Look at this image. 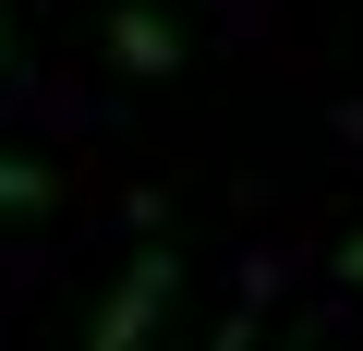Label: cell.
<instances>
[{"mask_svg":"<svg viewBox=\"0 0 363 351\" xmlns=\"http://www.w3.org/2000/svg\"><path fill=\"white\" fill-rule=\"evenodd\" d=\"M169 291H182V255H169V243L121 255V279H109V303H97L85 351H145V339H157V315H169Z\"/></svg>","mask_w":363,"mask_h":351,"instance_id":"obj_1","label":"cell"},{"mask_svg":"<svg viewBox=\"0 0 363 351\" xmlns=\"http://www.w3.org/2000/svg\"><path fill=\"white\" fill-rule=\"evenodd\" d=\"M109 61L121 73H182V37L145 13V0H121V13H109Z\"/></svg>","mask_w":363,"mask_h":351,"instance_id":"obj_2","label":"cell"},{"mask_svg":"<svg viewBox=\"0 0 363 351\" xmlns=\"http://www.w3.org/2000/svg\"><path fill=\"white\" fill-rule=\"evenodd\" d=\"M61 194V169L49 157H13V145H0V218H25V206H49Z\"/></svg>","mask_w":363,"mask_h":351,"instance_id":"obj_3","label":"cell"},{"mask_svg":"<svg viewBox=\"0 0 363 351\" xmlns=\"http://www.w3.org/2000/svg\"><path fill=\"white\" fill-rule=\"evenodd\" d=\"M206 351H255V303H230V315H218V339H206Z\"/></svg>","mask_w":363,"mask_h":351,"instance_id":"obj_4","label":"cell"},{"mask_svg":"<svg viewBox=\"0 0 363 351\" xmlns=\"http://www.w3.org/2000/svg\"><path fill=\"white\" fill-rule=\"evenodd\" d=\"M339 279H363V230H351V243H339Z\"/></svg>","mask_w":363,"mask_h":351,"instance_id":"obj_5","label":"cell"},{"mask_svg":"<svg viewBox=\"0 0 363 351\" xmlns=\"http://www.w3.org/2000/svg\"><path fill=\"white\" fill-rule=\"evenodd\" d=\"M0 73H13V25H0Z\"/></svg>","mask_w":363,"mask_h":351,"instance_id":"obj_6","label":"cell"},{"mask_svg":"<svg viewBox=\"0 0 363 351\" xmlns=\"http://www.w3.org/2000/svg\"><path fill=\"white\" fill-rule=\"evenodd\" d=\"M291 351H315V339H291Z\"/></svg>","mask_w":363,"mask_h":351,"instance_id":"obj_7","label":"cell"}]
</instances>
